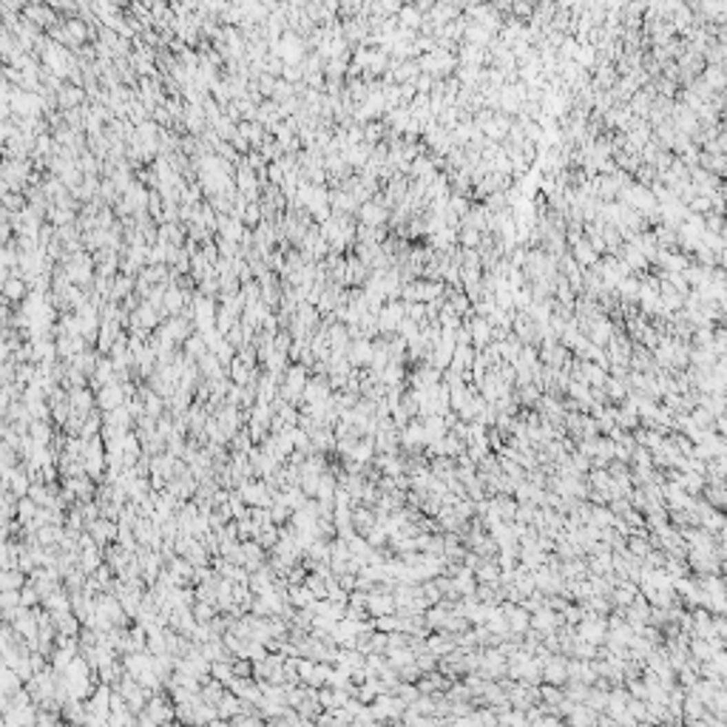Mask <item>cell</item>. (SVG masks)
I'll return each instance as SVG.
<instances>
[{
	"label": "cell",
	"instance_id": "cell-1",
	"mask_svg": "<svg viewBox=\"0 0 727 727\" xmlns=\"http://www.w3.org/2000/svg\"><path fill=\"white\" fill-rule=\"evenodd\" d=\"M566 662L562 656H551V659L543 665V679L551 685H566L569 682V670H566Z\"/></svg>",
	"mask_w": 727,
	"mask_h": 727
},
{
	"label": "cell",
	"instance_id": "cell-2",
	"mask_svg": "<svg viewBox=\"0 0 727 727\" xmlns=\"http://www.w3.org/2000/svg\"><path fill=\"white\" fill-rule=\"evenodd\" d=\"M123 401H125V389H123V387H116L114 378H111V381L103 387V392H100V407L108 412V409L123 407Z\"/></svg>",
	"mask_w": 727,
	"mask_h": 727
},
{
	"label": "cell",
	"instance_id": "cell-3",
	"mask_svg": "<svg viewBox=\"0 0 727 727\" xmlns=\"http://www.w3.org/2000/svg\"><path fill=\"white\" fill-rule=\"evenodd\" d=\"M372 361V349H369V344L367 341H358L356 347H353V353H349V364L353 367H361V364H369Z\"/></svg>",
	"mask_w": 727,
	"mask_h": 727
},
{
	"label": "cell",
	"instance_id": "cell-4",
	"mask_svg": "<svg viewBox=\"0 0 727 727\" xmlns=\"http://www.w3.org/2000/svg\"><path fill=\"white\" fill-rule=\"evenodd\" d=\"M23 293H26V287H23V281H20V278H6L3 285H0V296H6V298H12V301L23 298Z\"/></svg>",
	"mask_w": 727,
	"mask_h": 727
},
{
	"label": "cell",
	"instance_id": "cell-5",
	"mask_svg": "<svg viewBox=\"0 0 727 727\" xmlns=\"http://www.w3.org/2000/svg\"><path fill=\"white\" fill-rule=\"evenodd\" d=\"M49 438H52L49 424H43V420H34V424H32V440L37 443V447H43V443H49Z\"/></svg>",
	"mask_w": 727,
	"mask_h": 727
},
{
	"label": "cell",
	"instance_id": "cell-6",
	"mask_svg": "<svg viewBox=\"0 0 727 727\" xmlns=\"http://www.w3.org/2000/svg\"><path fill=\"white\" fill-rule=\"evenodd\" d=\"M489 338H491L489 327H486L483 321H478V324H475V344H478V349H483V347L489 344Z\"/></svg>",
	"mask_w": 727,
	"mask_h": 727
},
{
	"label": "cell",
	"instance_id": "cell-7",
	"mask_svg": "<svg viewBox=\"0 0 727 727\" xmlns=\"http://www.w3.org/2000/svg\"><path fill=\"white\" fill-rule=\"evenodd\" d=\"M145 409H148V415H154V418H159V412H162V401L156 395H145Z\"/></svg>",
	"mask_w": 727,
	"mask_h": 727
}]
</instances>
